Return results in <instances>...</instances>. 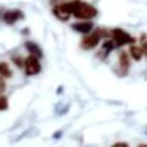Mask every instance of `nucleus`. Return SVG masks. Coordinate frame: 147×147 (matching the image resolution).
Listing matches in <instances>:
<instances>
[{
	"mask_svg": "<svg viewBox=\"0 0 147 147\" xmlns=\"http://www.w3.org/2000/svg\"><path fill=\"white\" fill-rule=\"evenodd\" d=\"M68 7L71 11V13L77 19L80 20H91L97 16V9L93 5L88 3L82 2L79 0L68 2Z\"/></svg>",
	"mask_w": 147,
	"mask_h": 147,
	"instance_id": "obj_1",
	"label": "nucleus"
},
{
	"mask_svg": "<svg viewBox=\"0 0 147 147\" xmlns=\"http://www.w3.org/2000/svg\"><path fill=\"white\" fill-rule=\"evenodd\" d=\"M40 69H41V66H40V63L38 61V57L31 55L26 59V61H25V72L27 75H36L40 72Z\"/></svg>",
	"mask_w": 147,
	"mask_h": 147,
	"instance_id": "obj_2",
	"label": "nucleus"
},
{
	"mask_svg": "<svg viewBox=\"0 0 147 147\" xmlns=\"http://www.w3.org/2000/svg\"><path fill=\"white\" fill-rule=\"evenodd\" d=\"M102 34L100 33V31H96L92 34H88L86 36H84L81 40V47L84 49H94L98 45L99 41H100Z\"/></svg>",
	"mask_w": 147,
	"mask_h": 147,
	"instance_id": "obj_3",
	"label": "nucleus"
},
{
	"mask_svg": "<svg viewBox=\"0 0 147 147\" xmlns=\"http://www.w3.org/2000/svg\"><path fill=\"white\" fill-rule=\"evenodd\" d=\"M54 13H55V16L61 21H67L69 18H70V16L72 15L67 3L57 5L56 7L54 8Z\"/></svg>",
	"mask_w": 147,
	"mask_h": 147,
	"instance_id": "obj_4",
	"label": "nucleus"
},
{
	"mask_svg": "<svg viewBox=\"0 0 147 147\" xmlns=\"http://www.w3.org/2000/svg\"><path fill=\"white\" fill-rule=\"evenodd\" d=\"M112 37L113 40L117 45H123V44L127 43V42L131 41V37L130 35L125 33L123 30L120 29H114L112 31Z\"/></svg>",
	"mask_w": 147,
	"mask_h": 147,
	"instance_id": "obj_5",
	"label": "nucleus"
},
{
	"mask_svg": "<svg viewBox=\"0 0 147 147\" xmlns=\"http://www.w3.org/2000/svg\"><path fill=\"white\" fill-rule=\"evenodd\" d=\"M24 17L23 12L19 9H15V10H8L3 15V21H4L6 24L11 25L15 24L17 21L21 20L22 18Z\"/></svg>",
	"mask_w": 147,
	"mask_h": 147,
	"instance_id": "obj_6",
	"label": "nucleus"
},
{
	"mask_svg": "<svg viewBox=\"0 0 147 147\" xmlns=\"http://www.w3.org/2000/svg\"><path fill=\"white\" fill-rule=\"evenodd\" d=\"M25 47H26L32 55H34V56L38 57V58H41L42 57L41 49H40V47H38L36 43H34V42L27 41L26 43H25Z\"/></svg>",
	"mask_w": 147,
	"mask_h": 147,
	"instance_id": "obj_7",
	"label": "nucleus"
},
{
	"mask_svg": "<svg viewBox=\"0 0 147 147\" xmlns=\"http://www.w3.org/2000/svg\"><path fill=\"white\" fill-rule=\"evenodd\" d=\"M73 29L76 31L81 32V33H88L91 31V29L93 28V24L92 23H88V22H84V23H76L74 24Z\"/></svg>",
	"mask_w": 147,
	"mask_h": 147,
	"instance_id": "obj_8",
	"label": "nucleus"
},
{
	"mask_svg": "<svg viewBox=\"0 0 147 147\" xmlns=\"http://www.w3.org/2000/svg\"><path fill=\"white\" fill-rule=\"evenodd\" d=\"M119 66L123 72H127L129 67H130V58L125 52L121 53L119 56Z\"/></svg>",
	"mask_w": 147,
	"mask_h": 147,
	"instance_id": "obj_9",
	"label": "nucleus"
},
{
	"mask_svg": "<svg viewBox=\"0 0 147 147\" xmlns=\"http://www.w3.org/2000/svg\"><path fill=\"white\" fill-rule=\"evenodd\" d=\"M12 75V71L10 70L9 66L7 63L5 62H0V76L5 77V78H9Z\"/></svg>",
	"mask_w": 147,
	"mask_h": 147,
	"instance_id": "obj_10",
	"label": "nucleus"
},
{
	"mask_svg": "<svg viewBox=\"0 0 147 147\" xmlns=\"http://www.w3.org/2000/svg\"><path fill=\"white\" fill-rule=\"evenodd\" d=\"M130 54H131V56H132V58H134L136 61H139V60L144 56L141 47H137V45H133V47H131Z\"/></svg>",
	"mask_w": 147,
	"mask_h": 147,
	"instance_id": "obj_11",
	"label": "nucleus"
},
{
	"mask_svg": "<svg viewBox=\"0 0 147 147\" xmlns=\"http://www.w3.org/2000/svg\"><path fill=\"white\" fill-rule=\"evenodd\" d=\"M8 108V102L7 98L4 96H0V111L6 110Z\"/></svg>",
	"mask_w": 147,
	"mask_h": 147,
	"instance_id": "obj_12",
	"label": "nucleus"
},
{
	"mask_svg": "<svg viewBox=\"0 0 147 147\" xmlns=\"http://www.w3.org/2000/svg\"><path fill=\"white\" fill-rule=\"evenodd\" d=\"M111 147H130V146L125 142H117V143H115V144H113Z\"/></svg>",
	"mask_w": 147,
	"mask_h": 147,
	"instance_id": "obj_13",
	"label": "nucleus"
},
{
	"mask_svg": "<svg viewBox=\"0 0 147 147\" xmlns=\"http://www.w3.org/2000/svg\"><path fill=\"white\" fill-rule=\"evenodd\" d=\"M141 49H142L144 56H147V40L142 43V45H141Z\"/></svg>",
	"mask_w": 147,
	"mask_h": 147,
	"instance_id": "obj_14",
	"label": "nucleus"
},
{
	"mask_svg": "<svg viewBox=\"0 0 147 147\" xmlns=\"http://www.w3.org/2000/svg\"><path fill=\"white\" fill-rule=\"evenodd\" d=\"M13 62H15V63L17 64L19 67L23 66V62H22V60H21V58H19V57H17V58H13Z\"/></svg>",
	"mask_w": 147,
	"mask_h": 147,
	"instance_id": "obj_15",
	"label": "nucleus"
},
{
	"mask_svg": "<svg viewBox=\"0 0 147 147\" xmlns=\"http://www.w3.org/2000/svg\"><path fill=\"white\" fill-rule=\"evenodd\" d=\"M5 90V84H4V81L2 80V79L0 78V94L3 93Z\"/></svg>",
	"mask_w": 147,
	"mask_h": 147,
	"instance_id": "obj_16",
	"label": "nucleus"
},
{
	"mask_svg": "<svg viewBox=\"0 0 147 147\" xmlns=\"http://www.w3.org/2000/svg\"><path fill=\"white\" fill-rule=\"evenodd\" d=\"M62 136V134H61V132H58V133H56L54 135V138L55 139H58V138H60Z\"/></svg>",
	"mask_w": 147,
	"mask_h": 147,
	"instance_id": "obj_17",
	"label": "nucleus"
},
{
	"mask_svg": "<svg viewBox=\"0 0 147 147\" xmlns=\"http://www.w3.org/2000/svg\"><path fill=\"white\" fill-rule=\"evenodd\" d=\"M138 147H147V144H145V143H142V144L138 145Z\"/></svg>",
	"mask_w": 147,
	"mask_h": 147,
	"instance_id": "obj_18",
	"label": "nucleus"
}]
</instances>
